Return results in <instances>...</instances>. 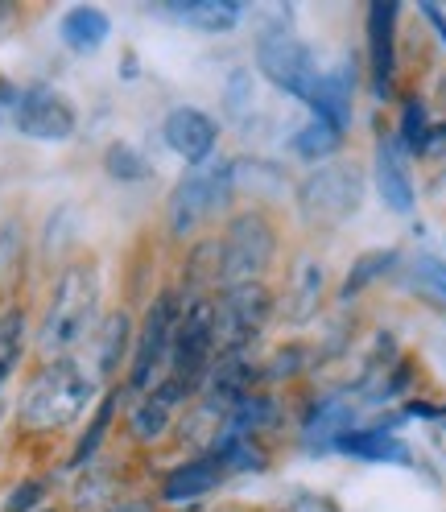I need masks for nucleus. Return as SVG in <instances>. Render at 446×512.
<instances>
[{
	"label": "nucleus",
	"mask_w": 446,
	"mask_h": 512,
	"mask_svg": "<svg viewBox=\"0 0 446 512\" xmlns=\"http://www.w3.org/2000/svg\"><path fill=\"white\" fill-rule=\"evenodd\" d=\"M91 397H95V376L79 360L58 356L25 384L21 426L25 430H67L83 418Z\"/></svg>",
	"instance_id": "f257e3e1"
},
{
	"label": "nucleus",
	"mask_w": 446,
	"mask_h": 512,
	"mask_svg": "<svg viewBox=\"0 0 446 512\" xmlns=\"http://www.w3.org/2000/svg\"><path fill=\"white\" fill-rule=\"evenodd\" d=\"M95 318H100V273H95L91 261L67 265L54 281V294L38 331V347L54 360L67 356L71 347H79L91 335Z\"/></svg>",
	"instance_id": "f03ea898"
},
{
	"label": "nucleus",
	"mask_w": 446,
	"mask_h": 512,
	"mask_svg": "<svg viewBox=\"0 0 446 512\" xmlns=\"http://www.w3.org/2000/svg\"><path fill=\"white\" fill-rule=\"evenodd\" d=\"M215 364V298L195 294L182 298V318L170 343V364H166V380L182 384V389L195 397L203 389V380Z\"/></svg>",
	"instance_id": "7ed1b4c3"
},
{
	"label": "nucleus",
	"mask_w": 446,
	"mask_h": 512,
	"mask_svg": "<svg viewBox=\"0 0 446 512\" xmlns=\"http://www.w3.org/2000/svg\"><path fill=\"white\" fill-rule=\"evenodd\" d=\"M232 186H236V166L228 157H207V162L190 166L170 195V232L190 236L207 215L228 207Z\"/></svg>",
	"instance_id": "20e7f679"
},
{
	"label": "nucleus",
	"mask_w": 446,
	"mask_h": 512,
	"mask_svg": "<svg viewBox=\"0 0 446 512\" xmlns=\"http://www.w3.org/2000/svg\"><path fill=\"white\" fill-rule=\"evenodd\" d=\"M223 252V269H219V285L232 290V285H248V281H261V273L273 265V252H277V236H273V223L261 211H244L228 223V232L219 240Z\"/></svg>",
	"instance_id": "39448f33"
},
{
	"label": "nucleus",
	"mask_w": 446,
	"mask_h": 512,
	"mask_svg": "<svg viewBox=\"0 0 446 512\" xmlns=\"http://www.w3.org/2000/svg\"><path fill=\"white\" fill-rule=\"evenodd\" d=\"M269 314H273V294H269L265 281H248V285L223 290V298H215V347H219V356H244V347H252L261 339Z\"/></svg>",
	"instance_id": "423d86ee"
},
{
	"label": "nucleus",
	"mask_w": 446,
	"mask_h": 512,
	"mask_svg": "<svg viewBox=\"0 0 446 512\" xmlns=\"http://www.w3.org/2000/svg\"><path fill=\"white\" fill-rule=\"evenodd\" d=\"M364 178L356 166H323L302 178L298 186V211L310 228H335L347 215L360 211Z\"/></svg>",
	"instance_id": "0eeeda50"
},
{
	"label": "nucleus",
	"mask_w": 446,
	"mask_h": 512,
	"mask_svg": "<svg viewBox=\"0 0 446 512\" xmlns=\"http://www.w3.org/2000/svg\"><path fill=\"white\" fill-rule=\"evenodd\" d=\"M178 318H182V298L178 294H157L145 323H141V335H137V347H133V364H129V393H149L157 380L166 376V364H170V343H174V331H178Z\"/></svg>",
	"instance_id": "6e6552de"
},
{
	"label": "nucleus",
	"mask_w": 446,
	"mask_h": 512,
	"mask_svg": "<svg viewBox=\"0 0 446 512\" xmlns=\"http://www.w3.org/2000/svg\"><path fill=\"white\" fill-rule=\"evenodd\" d=\"M257 67H261V75H265L277 91L294 95V100H302V104L310 100V91H314L318 75H323V71L314 67L310 46L298 42L294 34L261 38V42H257Z\"/></svg>",
	"instance_id": "1a4fd4ad"
},
{
	"label": "nucleus",
	"mask_w": 446,
	"mask_h": 512,
	"mask_svg": "<svg viewBox=\"0 0 446 512\" xmlns=\"http://www.w3.org/2000/svg\"><path fill=\"white\" fill-rule=\"evenodd\" d=\"M79 112L62 91L54 87H29L17 95V112H13V128L25 133L29 141H71L75 137Z\"/></svg>",
	"instance_id": "9d476101"
},
{
	"label": "nucleus",
	"mask_w": 446,
	"mask_h": 512,
	"mask_svg": "<svg viewBox=\"0 0 446 512\" xmlns=\"http://www.w3.org/2000/svg\"><path fill=\"white\" fill-rule=\"evenodd\" d=\"M397 0H376L368 9V62H372V91L376 100H389L393 67H397Z\"/></svg>",
	"instance_id": "9b49d317"
},
{
	"label": "nucleus",
	"mask_w": 446,
	"mask_h": 512,
	"mask_svg": "<svg viewBox=\"0 0 446 512\" xmlns=\"http://www.w3.org/2000/svg\"><path fill=\"white\" fill-rule=\"evenodd\" d=\"M186 389L182 384H174V380H157L149 393H141L137 401H133V413H129V434L137 438V442H157L166 430H170V422H174V409L178 405H186Z\"/></svg>",
	"instance_id": "f8f14e48"
},
{
	"label": "nucleus",
	"mask_w": 446,
	"mask_h": 512,
	"mask_svg": "<svg viewBox=\"0 0 446 512\" xmlns=\"http://www.w3.org/2000/svg\"><path fill=\"white\" fill-rule=\"evenodd\" d=\"M162 137L182 162L199 166V162H207L215 141H219V124L199 108H174L166 116V124H162Z\"/></svg>",
	"instance_id": "ddd939ff"
},
{
	"label": "nucleus",
	"mask_w": 446,
	"mask_h": 512,
	"mask_svg": "<svg viewBox=\"0 0 446 512\" xmlns=\"http://www.w3.org/2000/svg\"><path fill=\"white\" fill-rule=\"evenodd\" d=\"M376 190H380V199H385L389 211H397V215L413 211V182H409L405 149L397 137L376 141Z\"/></svg>",
	"instance_id": "4468645a"
},
{
	"label": "nucleus",
	"mask_w": 446,
	"mask_h": 512,
	"mask_svg": "<svg viewBox=\"0 0 446 512\" xmlns=\"http://www.w3.org/2000/svg\"><path fill=\"white\" fill-rule=\"evenodd\" d=\"M223 475H228V471H223L219 459H211V455L190 459V463H182V467H174V471L166 475L162 500H166V504H195V500H203V496H211V492L219 488Z\"/></svg>",
	"instance_id": "2eb2a0df"
},
{
	"label": "nucleus",
	"mask_w": 446,
	"mask_h": 512,
	"mask_svg": "<svg viewBox=\"0 0 446 512\" xmlns=\"http://www.w3.org/2000/svg\"><path fill=\"white\" fill-rule=\"evenodd\" d=\"M352 430H356V405L343 401V397H327V401H318L310 409L302 438H306L310 451H327V446H335L343 434H352Z\"/></svg>",
	"instance_id": "dca6fc26"
},
{
	"label": "nucleus",
	"mask_w": 446,
	"mask_h": 512,
	"mask_svg": "<svg viewBox=\"0 0 446 512\" xmlns=\"http://www.w3.org/2000/svg\"><path fill=\"white\" fill-rule=\"evenodd\" d=\"M323 290H327V273L314 256H302L294 265V281H290V298H285V318L294 327H306L310 318L323 306Z\"/></svg>",
	"instance_id": "f3484780"
},
{
	"label": "nucleus",
	"mask_w": 446,
	"mask_h": 512,
	"mask_svg": "<svg viewBox=\"0 0 446 512\" xmlns=\"http://www.w3.org/2000/svg\"><path fill=\"white\" fill-rule=\"evenodd\" d=\"M335 446L343 455L360 459V463H397V467H409V459H413L409 446L401 438H393V430H385V426L352 430V434H343Z\"/></svg>",
	"instance_id": "a211bd4d"
},
{
	"label": "nucleus",
	"mask_w": 446,
	"mask_h": 512,
	"mask_svg": "<svg viewBox=\"0 0 446 512\" xmlns=\"http://www.w3.org/2000/svg\"><path fill=\"white\" fill-rule=\"evenodd\" d=\"M58 34H62V42H67L75 54H95L104 42H108V34H112V21H108V13L104 9H95V5H79V9H71L67 17L58 21Z\"/></svg>",
	"instance_id": "6ab92c4d"
},
{
	"label": "nucleus",
	"mask_w": 446,
	"mask_h": 512,
	"mask_svg": "<svg viewBox=\"0 0 446 512\" xmlns=\"http://www.w3.org/2000/svg\"><path fill=\"white\" fill-rule=\"evenodd\" d=\"M170 13L195 29H207V34H228L240 21L236 0H186V5H170Z\"/></svg>",
	"instance_id": "aec40b11"
},
{
	"label": "nucleus",
	"mask_w": 446,
	"mask_h": 512,
	"mask_svg": "<svg viewBox=\"0 0 446 512\" xmlns=\"http://www.w3.org/2000/svg\"><path fill=\"white\" fill-rule=\"evenodd\" d=\"M129 343H133V318L124 310L108 314V323L100 327V347H95V368H100V376H116Z\"/></svg>",
	"instance_id": "412c9836"
},
{
	"label": "nucleus",
	"mask_w": 446,
	"mask_h": 512,
	"mask_svg": "<svg viewBox=\"0 0 446 512\" xmlns=\"http://www.w3.org/2000/svg\"><path fill=\"white\" fill-rule=\"evenodd\" d=\"M25 356V310L9 306L0 314V384H5Z\"/></svg>",
	"instance_id": "4be33fe9"
},
{
	"label": "nucleus",
	"mask_w": 446,
	"mask_h": 512,
	"mask_svg": "<svg viewBox=\"0 0 446 512\" xmlns=\"http://www.w3.org/2000/svg\"><path fill=\"white\" fill-rule=\"evenodd\" d=\"M277 422V405H273V397H265V393H252V397H244L232 413H228V426L223 430H232V434H244V438H252L257 430H269Z\"/></svg>",
	"instance_id": "5701e85b"
},
{
	"label": "nucleus",
	"mask_w": 446,
	"mask_h": 512,
	"mask_svg": "<svg viewBox=\"0 0 446 512\" xmlns=\"http://www.w3.org/2000/svg\"><path fill=\"white\" fill-rule=\"evenodd\" d=\"M393 265H397V252H393V248H372V252H364L360 261L352 265V273H347L339 298H343V302H352L360 290H368V285H372L376 277H385Z\"/></svg>",
	"instance_id": "b1692460"
},
{
	"label": "nucleus",
	"mask_w": 446,
	"mask_h": 512,
	"mask_svg": "<svg viewBox=\"0 0 446 512\" xmlns=\"http://www.w3.org/2000/svg\"><path fill=\"white\" fill-rule=\"evenodd\" d=\"M339 145H343V128L318 120V116H310V124H302V133L294 137V149H298V157H306V162L331 157Z\"/></svg>",
	"instance_id": "393cba45"
},
{
	"label": "nucleus",
	"mask_w": 446,
	"mask_h": 512,
	"mask_svg": "<svg viewBox=\"0 0 446 512\" xmlns=\"http://www.w3.org/2000/svg\"><path fill=\"white\" fill-rule=\"evenodd\" d=\"M116 405H120V393H108V397L100 401V409H95V418H91L87 434L79 438L75 455H71V467H91L95 451H100V442L108 438V426H112V418H116Z\"/></svg>",
	"instance_id": "a878e982"
},
{
	"label": "nucleus",
	"mask_w": 446,
	"mask_h": 512,
	"mask_svg": "<svg viewBox=\"0 0 446 512\" xmlns=\"http://www.w3.org/2000/svg\"><path fill=\"white\" fill-rule=\"evenodd\" d=\"M21 256H25V232L17 219H9L0 228V298L13 294V285L21 277Z\"/></svg>",
	"instance_id": "bb28decb"
},
{
	"label": "nucleus",
	"mask_w": 446,
	"mask_h": 512,
	"mask_svg": "<svg viewBox=\"0 0 446 512\" xmlns=\"http://www.w3.org/2000/svg\"><path fill=\"white\" fill-rule=\"evenodd\" d=\"M112 504H116V479H112V471H104V467L87 471V479L75 488V512H108Z\"/></svg>",
	"instance_id": "cd10ccee"
},
{
	"label": "nucleus",
	"mask_w": 446,
	"mask_h": 512,
	"mask_svg": "<svg viewBox=\"0 0 446 512\" xmlns=\"http://www.w3.org/2000/svg\"><path fill=\"white\" fill-rule=\"evenodd\" d=\"M104 170H108V178H116V182H145V178L153 174L149 162H145V157H141L129 141L108 145V153H104Z\"/></svg>",
	"instance_id": "c85d7f7f"
},
{
	"label": "nucleus",
	"mask_w": 446,
	"mask_h": 512,
	"mask_svg": "<svg viewBox=\"0 0 446 512\" xmlns=\"http://www.w3.org/2000/svg\"><path fill=\"white\" fill-rule=\"evenodd\" d=\"M426 133H430V120H426L422 100H405V108H401V128H397V141H401V149H409V153H422Z\"/></svg>",
	"instance_id": "c756f323"
},
{
	"label": "nucleus",
	"mask_w": 446,
	"mask_h": 512,
	"mask_svg": "<svg viewBox=\"0 0 446 512\" xmlns=\"http://www.w3.org/2000/svg\"><path fill=\"white\" fill-rule=\"evenodd\" d=\"M42 496H46V479H21L5 500V512H34L42 504Z\"/></svg>",
	"instance_id": "7c9ffc66"
},
{
	"label": "nucleus",
	"mask_w": 446,
	"mask_h": 512,
	"mask_svg": "<svg viewBox=\"0 0 446 512\" xmlns=\"http://www.w3.org/2000/svg\"><path fill=\"white\" fill-rule=\"evenodd\" d=\"M306 360H310V347H302V343H290V347H281L277 356H273V368H269V376H273V380H281V376H298V372L306 368Z\"/></svg>",
	"instance_id": "2f4dec72"
},
{
	"label": "nucleus",
	"mask_w": 446,
	"mask_h": 512,
	"mask_svg": "<svg viewBox=\"0 0 446 512\" xmlns=\"http://www.w3.org/2000/svg\"><path fill=\"white\" fill-rule=\"evenodd\" d=\"M248 104H252V75H248L244 67H236V71L228 75V112L240 120V116L248 112Z\"/></svg>",
	"instance_id": "473e14b6"
},
{
	"label": "nucleus",
	"mask_w": 446,
	"mask_h": 512,
	"mask_svg": "<svg viewBox=\"0 0 446 512\" xmlns=\"http://www.w3.org/2000/svg\"><path fill=\"white\" fill-rule=\"evenodd\" d=\"M418 273H422V281L430 285V290H434V294H442V302H446V265H442V261H434V256H422Z\"/></svg>",
	"instance_id": "72a5a7b5"
},
{
	"label": "nucleus",
	"mask_w": 446,
	"mask_h": 512,
	"mask_svg": "<svg viewBox=\"0 0 446 512\" xmlns=\"http://www.w3.org/2000/svg\"><path fill=\"white\" fill-rule=\"evenodd\" d=\"M17 87L9 83V79H0V124H9L13 120V112H17Z\"/></svg>",
	"instance_id": "f704fd0d"
},
{
	"label": "nucleus",
	"mask_w": 446,
	"mask_h": 512,
	"mask_svg": "<svg viewBox=\"0 0 446 512\" xmlns=\"http://www.w3.org/2000/svg\"><path fill=\"white\" fill-rule=\"evenodd\" d=\"M422 153L426 157H442L446 153V124H430V133L422 141Z\"/></svg>",
	"instance_id": "c9c22d12"
},
{
	"label": "nucleus",
	"mask_w": 446,
	"mask_h": 512,
	"mask_svg": "<svg viewBox=\"0 0 446 512\" xmlns=\"http://www.w3.org/2000/svg\"><path fill=\"white\" fill-rule=\"evenodd\" d=\"M422 17L434 25V34H438L442 46H446V17H442V9H438V5H422Z\"/></svg>",
	"instance_id": "e433bc0d"
},
{
	"label": "nucleus",
	"mask_w": 446,
	"mask_h": 512,
	"mask_svg": "<svg viewBox=\"0 0 446 512\" xmlns=\"http://www.w3.org/2000/svg\"><path fill=\"white\" fill-rule=\"evenodd\" d=\"M405 413H413V418H438V405H426V401H409V409Z\"/></svg>",
	"instance_id": "4c0bfd02"
},
{
	"label": "nucleus",
	"mask_w": 446,
	"mask_h": 512,
	"mask_svg": "<svg viewBox=\"0 0 446 512\" xmlns=\"http://www.w3.org/2000/svg\"><path fill=\"white\" fill-rule=\"evenodd\" d=\"M0 413H5V393H0Z\"/></svg>",
	"instance_id": "58836bf2"
}]
</instances>
